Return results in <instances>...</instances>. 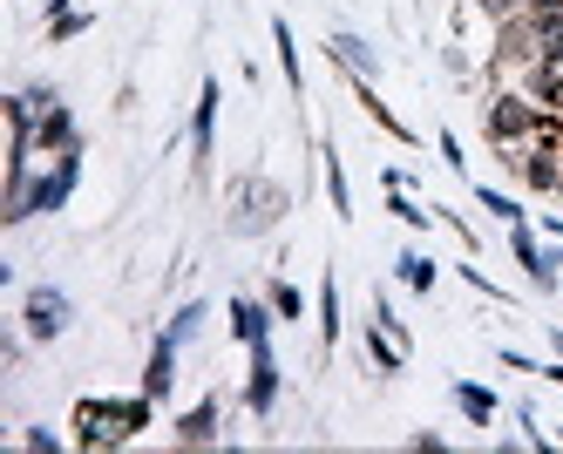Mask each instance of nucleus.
Returning <instances> with one entry per match:
<instances>
[{"label":"nucleus","instance_id":"5","mask_svg":"<svg viewBox=\"0 0 563 454\" xmlns=\"http://www.w3.org/2000/svg\"><path fill=\"white\" fill-rule=\"evenodd\" d=\"M68 319H75L68 292H55V285H34L27 306H21V333H27V340H62Z\"/></svg>","mask_w":563,"mask_h":454},{"label":"nucleus","instance_id":"7","mask_svg":"<svg viewBox=\"0 0 563 454\" xmlns=\"http://www.w3.org/2000/svg\"><path fill=\"white\" fill-rule=\"evenodd\" d=\"M218 102H224V89H218V75H205V89H197V115H190V163L197 170H211V143H218Z\"/></svg>","mask_w":563,"mask_h":454},{"label":"nucleus","instance_id":"8","mask_svg":"<svg viewBox=\"0 0 563 454\" xmlns=\"http://www.w3.org/2000/svg\"><path fill=\"white\" fill-rule=\"evenodd\" d=\"M272 400H278V359H272V340H258V346H252V394H245V407L265 421Z\"/></svg>","mask_w":563,"mask_h":454},{"label":"nucleus","instance_id":"18","mask_svg":"<svg viewBox=\"0 0 563 454\" xmlns=\"http://www.w3.org/2000/svg\"><path fill=\"white\" fill-rule=\"evenodd\" d=\"M387 211H394V218H400V224H408V231H428V224H434V211H421V203H415V197H408V190H400V184H394V190H387Z\"/></svg>","mask_w":563,"mask_h":454},{"label":"nucleus","instance_id":"6","mask_svg":"<svg viewBox=\"0 0 563 454\" xmlns=\"http://www.w3.org/2000/svg\"><path fill=\"white\" fill-rule=\"evenodd\" d=\"M509 252H516L522 272H530V285H543V292L556 285V272H563V237H556V244H537L522 224H509Z\"/></svg>","mask_w":563,"mask_h":454},{"label":"nucleus","instance_id":"9","mask_svg":"<svg viewBox=\"0 0 563 454\" xmlns=\"http://www.w3.org/2000/svg\"><path fill=\"white\" fill-rule=\"evenodd\" d=\"M327 55H333L340 68H353V81H374V75H380V55H374V48H367V41H360V34H346V27H333Z\"/></svg>","mask_w":563,"mask_h":454},{"label":"nucleus","instance_id":"24","mask_svg":"<svg viewBox=\"0 0 563 454\" xmlns=\"http://www.w3.org/2000/svg\"><path fill=\"white\" fill-rule=\"evenodd\" d=\"M197 325H205V306H184V312L170 319V340H177V346H190V340H197Z\"/></svg>","mask_w":563,"mask_h":454},{"label":"nucleus","instance_id":"13","mask_svg":"<svg viewBox=\"0 0 563 454\" xmlns=\"http://www.w3.org/2000/svg\"><path fill=\"white\" fill-rule=\"evenodd\" d=\"M231 333L245 340V346L272 340V306H258V299H231Z\"/></svg>","mask_w":563,"mask_h":454},{"label":"nucleus","instance_id":"16","mask_svg":"<svg viewBox=\"0 0 563 454\" xmlns=\"http://www.w3.org/2000/svg\"><path fill=\"white\" fill-rule=\"evenodd\" d=\"M394 272L408 278V292H434V278H441L428 252H400V258H394Z\"/></svg>","mask_w":563,"mask_h":454},{"label":"nucleus","instance_id":"23","mask_svg":"<svg viewBox=\"0 0 563 454\" xmlns=\"http://www.w3.org/2000/svg\"><path fill=\"white\" fill-rule=\"evenodd\" d=\"M272 312H278V319H299V312H306V292L278 278V285H272Z\"/></svg>","mask_w":563,"mask_h":454},{"label":"nucleus","instance_id":"20","mask_svg":"<svg viewBox=\"0 0 563 454\" xmlns=\"http://www.w3.org/2000/svg\"><path fill=\"white\" fill-rule=\"evenodd\" d=\"M272 48H278V68H286V89H299V48H292L286 21H272Z\"/></svg>","mask_w":563,"mask_h":454},{"label":"nucleus","instance_id":"19","mask_svg":"<svg viewBox=\"0 0 563 454\" xmlns=\"http://www.w3.org/2000/svg\"><path fill=\"white\" fill-rule=\"evenodd\" d=\"M319 333H327V346H340V285L333 278L319 285Z\"/></svg>","mask_w":563,"mask_h":454},{"label":"nucleus","instance_id":"1","mask_svg":"<svg viewBox=\"0 0 563 454\" xmlns=\"http://www.w3.org/2000/svg\"><path fill=\"white\" fill-rule=\"evenodd\" d=\"M482 130H489L496 150H522V143L563 130V115H556V109H537L530 96H496L489 109H482Z\"/></svg>","mask_w":563,"mask_h":454},{"label":"nucleus","instance_id":"12","mask_svg":"<svg viewBox=\"0 0 563 454\" xmlns=\"http://www.w3.org/2000/svg\"><path fill=\"white\" fill-rule=\"evenodd\" d=\"M34 150H75V115H68V102H55V109H42V122H34Z\"/></svg>","mask_w":563,"mask_h":454},{"label":"nucleus","instance_id":"2","mask_svg":"<svg viewBox=\"0 0 563 454\" xmlns=\"http://www.w3.org/2000/svg\"><path fill=\"white\" fill-rule=\"evenodd\" d=\"M150 407H156L150 394H136V400H82V407H75V421H82V447L143 434L150 428Z\"/></svg>","mask_w":563,"mask_h":454},{"label":"nucleus","instance_id":"10","mask_svg":"<svg viewBox=\"0 0 563 454\" xmlns=\"http://www.w3.org/2000/svg\"><path fill=\"white\" fill-rule=\"evenodd\" d=\"M522 96H530L537 109H556V115H563V68L537 55V62H530V75H522Z\"/></svg>","mask_w":563,"mask_h":454},{"label":"nucleus","instance_id":"4","mask_svg":"<svg viewBox=\"0 0 563 454\" xmlns=\"http://www.w3.org/2000/svg\"><path fill=\"white\" fill-rule=\"evenodd\" d=\"M231 203H238V211H231V231H272L278 224V211H286V190H272V184H258V177H238L231 184Z\"/></svg>","mask_w":563,"mask_h":454},{"label":"nucleus","instance_id":"25","mask_svg":"<svg viewBox=\"0 0 563 454\" xmlns=\"http://www.w3.org/2000/svg\"><path fill=\"white\" fill-rule=\"evenodd\" d=\"M82 27H89V14H55V21H48V34H55V41H75Z\"/></svg>","mask_w":563,"mask_h":454},{"label":"nucleus","instance_id":"17","mask_svg":"<svg viewBox=\"0 0 563 454\" xmlns=\"http://www.w3.org/2000/svg\"><path fill=\"white\" fill-rule=\"evenodd\" d=\"M367 359L380 366V374H400V359H408V346H400V340H387V325H374V333H367Z\"/></svg>","mask_w":563,"mask_h":454},{"label":"nucleus","instance_id":"11","mask_svg":"<svg viewBox=\"0 0 563 454\" xmlns=\"http://www.w3.org/2000/svg\"><path fill=\"white\" fill-rule=\"evenodd\" d=\"M170 380H177V340L164 333V340L150 346V366H143V394H150V400H164V394H170Z\"/></svg>","mask_w":563,"mask_h":454},{"label":"nucleus","instance_id":"14","mask_svg":"<svg viewBox=\"0 0 563 454\" xmlns=\"http://www.w3.org/2000/svg\"><path fill=\"white\" fill-rule=\"evenodd\" d=\"M177 441H184V447H211V441H218V400H197L190 414L177 421Z\"/></svg>","mask_w":563,"mask_h":454},{"label":"nucleus","instance_id":"3","mask_svg":"<svg viewBox=\"0 0 563 454\" xmlns=\"http://www.w3.org/2000/svg\"><path fill=\"white\" fill-rule=\"evenodd\" d=\"M75 177H82V143H75V150H62V163H55V170H42V177H34L14 203H8V211H0V218H8V224H21V218H48V211H62V203L75 197Z\"/></svg>","mask_w":563,"mask_h":454},{"label":"nucleus","instance_id":"15","mask_svg":"<svg viewBox=\"0 0 563 454\" xmlns=\"http://www.w3.org/2000/svg\"><path fill=\"white\" fill-rule=\"evenodd\" d=\"M455 407H462V414H468L475 428H489V421L503 414V400H496L489 387H475V380H455Z\"/></svg>","mask_w":563,"mask_h":454},{"label":"nucleus","instance_id":"22","mask_svg":"<svg viewBox=\"0 0 563 454\" xmlns=\"http://www.w3.org/2000/svg\"><path fill=\"white\" fill-rule=\"evenodd\" d=\"M327 190H333V211H340V218H353V190H346V170H340L333 143H327Z\"/></svg>","mask_w":563,"mask_h":454},{"label":"nucleus","instance_id":"21","mask_svg":"<svg viewBox=\"0 0 563 454\" xmlns=\"http://www.w3.org/2000/svg\"><path fill=\"white\" fill-rule=\"evenodd\" d=\"M475 203H482L489 218H503V224H522V203H516V197H503V190H489V184H475Z\"/></svg>","mask_w":563,"mask_h":454}]
</instances>
